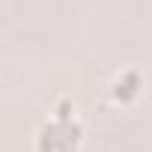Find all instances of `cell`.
Wrapping results in <instances>:
<instances>
[{"label": "cell", "mask_w": 152, "mask_h": 152, "mask_svg": "<svg viewBox=\"0 0 152 152\" xmlns=\"http://www.w3.org/2000/svg\"><path fill=\"white\" fill-rule=\"evenodd\" d=\"M140 90H143L140 72H137V69H122L116 78H113V84H110V99H113L116 104H131V102L140 96Z\"/></svg>", "instance_id": "7a4b0ae2"}, {"label": "cell", "mask_w": 152, "mask_h": 152, "mask_svg": "<svg viewBox=\"0 0 152 152\" xmlns=\"http://www.w3.org/2000/svg\"><path fill=\"white\" fill-rule=\"evenodd\" d=\"M84 125L75 116V104L69 99H60L54 107V119L39 128L36 152H75L81 146Z\"/></svg>", "instance_id": "6da1fadb"}]
</instances>
